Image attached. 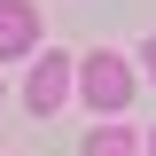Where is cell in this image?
Wrapping results in <instances>:
<instances>
[{"label":"cell","instance_id":"6da1fadb","mask_svg":"<svg viewBox=\"0 0 156 156\" xmlns=\"http://www.w3.org/2000/svg\"><path fill=\"white\" fill-rule=\"evenodd\" d=\"M78 86H86V101H94V109H125V101H133V70H125L109 47H94V55L78 62Z\"/></svg>","mask_w":156,"mask_h":156},{"label":"cell","instance_id":"7a4b0ae2","mask_svg":"<svg viewBox=\"0 0 156 156\" xmlns=\"http://www.w3.org/2000/svg\"><path fill=\"white\" fill-rule=\"evenodd\" d=\"M62 94H70V55L39 47V62H31V86H23V109H31V117H47V109H62Z\"/></svg>","mask_w":156,"mask_h":156},{"label":"cell","instance_id":"3957f363","mask_svg":"<svg viewBox=\"0 0 156 156\" xmlns=\"http://www.w3.org/2000/svg\"><path fill=\"white\" fill-rule=\"evenodd\" d=\"M39 47V8L31 0H0V62H23Z\"/></svg>","mask_w":156,"mask_h":156},{"label":"cell","instance_id":"277c9868","mask_svg":"<svg viewBox=\"0 0 156 156\" xmlns=\"http://www.w3.org/2000/svg\"><path fill=\"white\" fill-rule=\"evenodd\" d=\"M86 156H140V140L125 125H101V133H86Z\"/></svg>","mask_w":156,"mask_h":156},{"label":"cell","instance_id":"5b68a950","mask_svg":"<svg viewBox=\"0 0 156 156\" xmlns=\"http://www.w3.org/2000/svg\"><path fill=\"white\" fill-rule=\"evenodd\" d=\"M140 70H148V78H156V39H140Z\"/></svg>","mask_w":156,"mask_h":156},{"label":"cell","instance_id":"8992f818","mask_svg":"<svg viewBox=\"0 0 156 156\" xmlns=\"http://www.w3.org/2000/svg\"><path fill=\"white\" fill-rule=\"evenodd\" d=\"M148 148H156V140H148Z\"/></svg>","mask_w":156,"mask_h":156}]
</instances>
